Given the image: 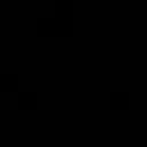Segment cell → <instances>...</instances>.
Wrapping results in <instances>:
<instances>
[{
    "label": "cell",
    "instance_id": "obj_2",
    "mask_svg": "<svg viewBox=\"0 0 147 147\" xmlns=\"http://www.w3.org/2000/svg\"><path fill=\"white\" fill-rule=\"evenodd\" d=\"M129 103H131L129 92H110V106H113V108L124 110V108H129Z\"/></svg>",
    "mask_w": 147,
    "mask_h": 147
},
{
    "label": "cell",
    "instance_id": "obj_5",
    "mask_svg": "<svg viewBox=\"0 0 147 147\" xmlns=\"http://www.w3.org/2000/svg\"><path fill=\"white\" fill-rule=\"evenodd\" d=\"M18 103H21L23 108H34V106L39 103V96H37V92L23 90V92H18Z\"/></svg>",
    "mask_w": 147,
    "mask_h": 147
},
{
    "label": "cell",
    "instance_id": "obj_4",
    "mask_svg": "<svg viewBox=\"0 0 147 147\" xmlns=\"http://www.w3.org/2000/svg\"><path fill=\"white\" fill-rule=\"evenodd\" d=\"M18 76L16 74H0V87L2 90H11V92H18Z\"/></svg>",
    "mask_w": 147,
    "mask_h": 147
},
{
    "label": "cell",
    "instance_id": "obj_1",
    "mask_svg": "<svg viewBox=\"0 0 147 147\" xmlns=\"http://www.w3.org/2000/svg\"><path fill=\"white\" fill-rule=\"evenodd\" d=\"M37 30L48 37H69L74 34V18H64L60 14L48 18H37Z\"/></svg>",
    "mask_w": 147,
    "mask_h": 147
},
{
    "label": "cell",
    "instance_id": "obj_3",
    "mask_svg": "<svg viewBox=\"0 0 147 147\" xmlns=\"http://www.w3.org/2000/svg\"><path fill=\"white\" fill-rule=\"evenodd\" d=\"M55 14H60V16H64V18H74L76 5H74L71 0H57V2H55Z\"/></svg>",
    "mask_w": 147,
    "mask_h": 147
}]
</instances>
